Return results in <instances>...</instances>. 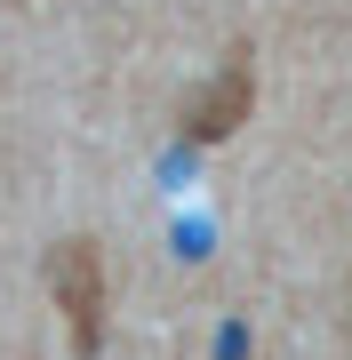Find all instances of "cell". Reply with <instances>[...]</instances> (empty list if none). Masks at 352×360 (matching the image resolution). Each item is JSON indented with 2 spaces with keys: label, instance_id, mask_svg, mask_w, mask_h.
<instances>
[{
  "label": "cell",
  "instance_id": "cell-1",
  "mask_svg": "<svg viewBox=\"0 0 352 360\" xmlns=\"http://www.w3.org/2000/svg\"><path fill=\"white\" fill-rule=\"evenodd\" d=\"M48 288H56V312L72 321V345L96 352L105 345V257H96V240H56Z\"/></svg>",
  "mask_w": 352,
  "mask_h": 360
},
{
  "label": "cell",
  "instance_id": "cell-2",
  "mask_svg": "<svg viewBox=\"0 0 352 360\" xmlns=\"http://www.w3.org/2000/svg\"><path fill=\"white\" fill-rule=\"evenodd\" d=\"M248 104H256V65H248V49H233V56L216 65V80L184 104V129H193L200 144H224V136L248 120Z\"/></svg>",
  "mask_w": 352,
  "mask_h": 360
}]
</instances>
